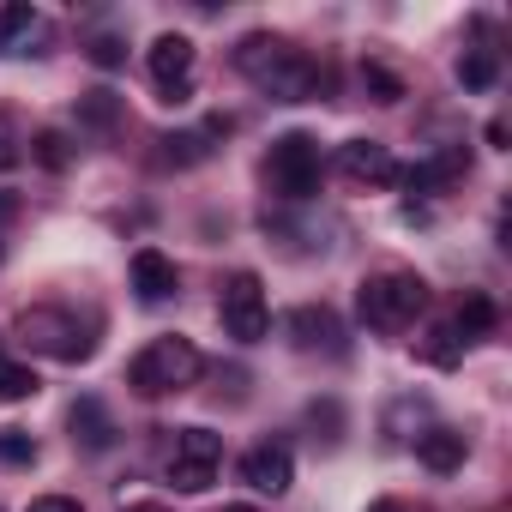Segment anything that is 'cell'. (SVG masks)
I'll use <instances>...</instances> for the list:
<instances>
[{
  "label": "cell",
  "mask_w": 512,
  "mask_h": 512,
  "mask_svg": "<svg viewBox=\"0 0 512 512\" xmlns=\"http://www.w3.org/2000/svg\"><path fill=\"white\" fill-rule=\"evenodd\" d=\"M338 163H344L350 181H368V187H398V175H404L380 139H350V145L338 151Z\"/></svg>",
  "instance_id": "cell-10"
},
{
  "label": "cell",
  "mask_w": 512,
  "mask_h": 512,
  "mask_svg": "<svg viewBox=\"0 0 512 512\" xmlns=\"http://www.w3.org/2000/svg\"><path fill=\"white\" fill-rule=\"evenodd\" d=\"M488 326H494V302L470 290V296L458 302V320H452V332H464V338H482Z\"/></svg>",
  "instance_id": "cell-17"
},
{
  "label": "cell",
  "mask_w": 512,
  "mask_h": 512,
  "mask_svg": "<svg viewBox=\"0 0 512 512\" xmlns=\"http://www.w3.org/2000/svg\"><path fill=\"white\" fill-rule=\"evenodd\" d=\"M217 320H223V332H229L235 344H260L266 326H272L260 278H253V272H229V278H223V296H217Z\"/></svg>",
  "instance_id": "cell-6"
},
{
  "label": "cell",
  "mask_w": 512,
  "mask_h": 512,
  "mask_svg": "<svg viewBox=\"0 0 512 512\" xmlns=\"http://www.w3.org/2000/svg\"><path fill=\"white\" fill-rule=\"evenodd\" d=\"M241 482L247 488H260V494H284L296 482V458L284 440H260V446H247L241 452Z\"/></svg>",
  "instance_id": "cell-9"
},
{
  "label": "cell",
  "mask_w": 512,
  "mask_h": 512,
  "mask_svg": "<svg viewBox=\"0 0 512 512\" xmlns=\"http://www.w3.org/2000/svg\"><path fill=\"white\" fill-rule=\"evenodd\" d=\"M31 37H43V19L31 7H0V55H25Z\"/></svg>",
  "instance_id": "cell-15"
},
{
  "label": "cell",
  "mask_w": 512,
  "mask_h": 512,
  "mask_svg": "<svg viewBox=\"0 0 512 512\" xmlns=\"http://www.w3.org/2000/svg\"><path fill=\"white\" fill-rule=\"evenodd\" d=\"M217 464H223V440L211 428H181L175 434V458H169V488L205 494L217 482Z\"/></svg>",
  "instance_id": "cell-7"
},
{
  "label": "cell",
  "mask_w": 512,
  "mask_h": 512,
  "mask_svg": "<svg viewBox=\"0 0 512 512\" xmlns=\"http://www.w3.org/2000/svg\"><path fill=\"white\" fill-rule=\"evenodd\" d=\"M127 512H163V506H151V500H145V506H127Z\"/></svg>",
  "instance_id": "cell-27"
},
{
  "label": "cell",
  "mask_w": 512,
  "mask_h": 512,
  "mask_svg": "<svg viewBox=\"0 0 512 512\" xmlns=\"http://www.w3.org/2000/svg\"><path fill=\"white\" fill-rule=\"evenodd\" d=\"M290 332H296L302 350H338V338H344L332 308H296V314H290Z\"/></svg>",
  "instance_id": "cell-12"
},
{
  "label": "cell",
  "mask_w": 512,
  "mask_h": 512,
  "mask_svg": "<svg viewBox=\"0 0 512 512\" xmlns=\"http://www.w3.org/2000/svg\"><path fill=\"white\" fill-rule=\"evenodd\" d=\"M133 290H139V302H169L175 296V260L169 253H157V247L133 253Z\"/></svg>",
  "instance_id": "cell-11"
},
{
  "label": "cell",
  "mask_w": 512,
  "mask_h": 512,
  "mask_svg": "<svg viewBox=\"0 0 512 512\" xmlns=\"http://www.w3.org/2000/svg\"><path fill=\"white\" fill-rule=\"evenodd\" d=\"M0 464H37V440L19 428H0Z\"/></svg>",
  "instance_id": "cell-20"
},
{
  "label": "cell",
  "mask_w": 512,
  "mask_h": 512,
  "mask_svg": "<svg viewBox=\"0 0 512 512\" xmlns=\"http://www.w3.org/2000/svg\"><path fill=\"white\" fill-rule=\"evenodd\" d=\"M223 512H253V506H223Z\"/></svg>",
  "instance_id": "cell-28"
},
{
  "label": "cell",
  "mask_w": 512,
  "mask_h": 512,
  "mask_svg": "<svg viewBox=\"0 0 512 512\" xmlns=\"http://www.w3.org/2000/svg\"><path fill=\"white\" fill-rule=\"evenodd\" d=\"M235 67H241V79H247L253 91H266L272 103H308V97H320V85H326V73H320L296 43L266 37V31H247V37L235 43Z\"/></svg>",
  "instance_id": "cell-1"
},
{
  "label": "cell",
  "mask_w": 512,
  "mask_h": 512,
  "mask_svg": "<svg viewBox=\"0 0 512 512\" xmlns=\"http://www.w3.org/2000/svg\"><path fill=\"white\" fill-rule=\"evenodd\" d=\"M416 458H422L434 476H452V470L464 464V434H452V428H428V434H416Z\"/></svg>",
  "instance_id": "cell-13"
},
{
  "label": "cell",
  "mask_w": 512,
  "mask_h": 512,
  "mask_svg": "<svg viewBox=\"0 0 512 512\" xmlns=\"http://www.w3.org/2000/svg\"><path fill=\"white\" fill-rule=\"evenodd\" d=\"M494 79H500V55H494V49H470V55L458 61V85H464V91H488Z\"/></svg>",
  "instance_id": "cell-16"
},
{
  "label": "cell",
  "mask_w": 512,
  "mask_h": 512,
  "mask_svg": "<svg viewBox=\"0 0 512 512\" xmlns=\"http://www.w3.org/2000/svg\"><path fill=\"white\" fill-rule=\"evenodd\" d=\"M31 512H79V500H67V494H43V500H31Z\"/></svg>",
  "instance_id": "cell-25"
},
{
  "label": "cell",
  "mask_w": 512,
  "mask_h": 512,
  "mask_svg": "<svg viewBox=\"0 0 512 512\" xmlns=\"http://www.w3.org/2000/svg\"><path fill=\"white\" fill-rule=\"evenodd\" d=\"M422 350H428V362H440V368H452V362H458V332H452V326H434Z\"/></svg>",
  "instance_id": "cell-21"
},
{
  "label": "cell",
  "mask_w": 512,
  "mask_h": 512,
  "mask_svg": "<svg viewBox=\"0 0 512 512\" xmlns=\"http://www.w3.org/2000/svg\"><path fill=\"white\" fill-rule=\"evenodd\" d=\"M19 157H25V151H19V133H13L7 115H0V169H19Z\"/></svg>",
  "instance_id": "cell-23"
},
{
  "label": "cell",
  "mask_w": 512,
  "mask_h": 512,
  "mask_svg": "<svg viewBox=\"0 0 512 512\" xmlns=\"http://www.w3.org/2000/svg\"><path fill=\"white\" fill-rule=\"evenodd\" d=\"M91 61H97V67H121V43H115V37H97V43H91Z\"/></svg>",
  "instance_id": "cell-24"
},
{
  "label": "cell",
  "mask_w": 512,
  "mask_h": 512,
  "mask_svg": "<svg viewBox=\"0 0 512 512\" xmlns=\"http://www.w3.org/2000/svg\"><path fill=\"white\" fill-rule=\"evenodd\" d=\"M356 308H362V320L374 332H404L428 308V284L416 272H374V278H362Z\"/></svg>",
  "instance_id": "cell-3"
},
{
  "label": "cell",
  "mask_w": 512,
  "mask_h": 512,
  "mask_svg": "<svg viewBox=\"0 0 512 512\" xmlns=\"http://www.w3.org/2000/svg\"><path fill=\"white\" fill-rule=\"evenodd\" d=\"M368 512H404V506H398V500H374Z\"/></svg>",
  "instance_id": "cell-26"
},
{
  "label": "cell",
  "mask_w": 512,
  "mask_h": 512,
  "mask_svg": "<svg viewBox=\"0 0 512 512\" xmlns=\"http://www.w3.org/2000/svg\"><path fill=\"white\" fill-rule=\"evenodd\" d=\"M320 139L314 133H284L266 151V187L278 199H314L320 193Z\"/></svg>",
  "instance_id": "cell-4"
},
{
  "label": "cell",
  "mask_w": 512,
  "mask_h": 512,
  "mask_svg": "<svg viewBox=\"0 0 512 512\" xmlns=\"http://www.w3.org/2000/svg\"><path fill=\"white\" fill-rule=\"evenodd\" d=\"M193 43L181 37V31H163L157 43H151V55H145V67H151V85L163 91V103H187V91H193Z\"/></svg>",
  "instance_id": "cell-8"
},
{
  "label": "cell",
  "mask_w": 512,
  "mask_h": 512,
  "mask_svg": "<svg viewBox=\"0 0 512 512\" xmlns=\"http://www.w3.org/2000/svg\"><path fill=\"white\" fill-rule=\"evenodd\" d=\"M362 85L374 91V103H398L404 97V79H392L380 61H362Z\"/></svg>",
  "instance_id": "cell-19"
},
{
  "label": "cell",
  "mask_w": 512,
  "mask_h": 512,
  "mask_svg": "<svg viewBox=\"0 0 512 512\" xmlns=\"http://www.w3.org/2000/svg\"><path fill=\"white\" fill-rule=\"evenodd\" d=\"M31 392H37V374L0 356V404H19V398H31Z\"/></svg>",
  "instance_id": "cell-18"
},
{
  "label": "cell",
  "mask_w": 512,
  "mask_h": 512,
  "mask_svg": "<svg viewBox=\"0 0 512 512\" xmlns=\"http://www.w3.org/2000/svg\"><path fill=\"white\" fill-rule=\"evenodd\" d=\"M73 440L91 446V452H103V446L115 440V422H109V410H103L97 398H79V404H73Z\"/></svg>",
  "instance_id": "cell-14"
},
{
  "label": "cell",
  "mask_w": 512,
  "mask_h": 512,
  "mask_svg": "<svg viewBox=\"0 0 512 512\" xmlns=\"http://www.w3.org/2000/svg\"><path fill=\"white\" fill-rule=\"evenodd\" d=\"M13 332H19V344H25V350L55 356V362H85V356H91V338H85V332H79V320H73V314H61V308H25Z\"/></svg>",
  "instance_id": "cell-5"
},
{
  "label": "cell",
  "mask_w": 512,
  "mask_h": 512,
  "mask_svg": "<svg viewBox=\"0 0 512 512\" xmlns=\"http://www.w3.org/2000/svg\"><path fill=\"white\" fill-rule=\"evenodd\" d=\"M67 133H37V163H49V169H67Z\"/></svg>",
  "instance_id": "cell-22"
},
{
  "label": "cell",
  "mask_w": 512,
  "mask_h": 512,
  "mask_svg": "<svg viewBox=\"0 0 512 512\" xmlns=\"http://www.w3.org/2000/svg\"><path fill=\"white\" fill-rule=\"evenodd\" d=\"M205 356L187 344V338H151L133 362H127V386L139 398H169V392H187L199 380Z\"/></svg>",
  "instance_id": "cell-2"
}]
</instances>
